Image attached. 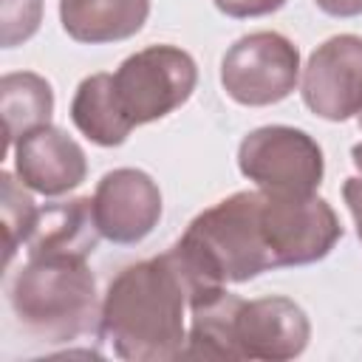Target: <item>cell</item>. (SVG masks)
Returning a JSON list of instances; mask_svg holds the SVG:
<instances>
[{"label": "cell", "mask_w": 362, "mask_h": 362, "mask_svg": "<svg viewBox=\"0 0 362 362\" xmlns=\"http://www.w3.org/2000/svg\"><path fill=\"white\" fill-rule=\"evenodd\" d=\"M8 303L23 325L40 342H71L96 320V280L76 255H31L14 274Z\"/></svg>", "instance_id": "3957f363"}, {"label": "cell", "mask_w": 362, "mask_h": 362, "mask_svg": "<svg viewBox=\"0 0 362 362\" xmlns=\"http://www.w3.org/2000/svg\"><path fill=\"white\" fill-rule=\"evenodd\" d=\"M300 82V51L277 31H252L229 45L221 59V85L246 107L277 105Z\"/></svg>", "instance_id": "8992f818"}, {"label": "cell", "mask_w": 362, "mask_h": 362, "mask_svg": "<svg viewBox=\"0 0 362 362\" xmlns=\"http://www.w3.org/2000/svg\"><path fill=\"white\" fill-rule=\"evenodd\" d=\"M93 218L105 240L139 243L161 221V189L144 170H110L93 189Z\"/></svg>", "instance_id": "30bf717a"}, {"label": "cell", "mask_w": 362, "mask_h": 362, "mask_svg": "<svg viewBox=\"0 0 362 362\" xmlns=\"http://www.w3.org/2000/svg\"><path fill=\"white\" fill-rule=\"evenodd\" d=\"M215 8L226 17H235V20H246V17H263V14H272L277 8H283L288 0H212Z\"/></svg>", "instance_id": "ac0fdd59"}, {"label": "cell", "mask_w": 362, "mask_h": 362, "mask_svg": "<svg viewBox=\"0 0 362 362\" xmlns=\"http://www.w3.org/2000/svg\"><path fill=\"white\" fill-rule=\"evenodd\" d=\"M240 173L272 192H317L325 173L322 147L314 136L288 124H266L243 136L238 147Z\"/></svg>", "instance_id": "52a82bcc"}, {"label": "cell", "mask_w": 362, "mask_h": 362, "mask_svg": "<svg viewBox=\"0 0 362 362\" xmlns=\"http://www.w3.org/2000/svg\"><path fill=\"white\" fill-rule=\"evenodd\" d=\"M198 85L195 59L178 45H147L113 74L119 105L133 127L178 110Z\"/></svg>", "instance_id": "277c9868"}, {"label": "cell", "mask_w": 362, "mask_h": 362, "mask_svg": "<svg viewBox=\"0 0 362 362\" xmlns=\"http://www.w3.org/2000/svg\"><path fill=\"white\" fill-rule=\"evenodd\" d=\"M71 122L76 130L99 144V147H119L130 136L133 124L127 122L116 88L113 74H90L79 82L74 99H71Z\"/></svg>", "instance_id": "5bb4252c"}, {"label": "cell", "mask_w": 362, "mask_h": 362, "mask_svg": "<svg viewBox=\"0 0 362 362\" xmlns=\"http://www.w3.org/2000/svg\"><path fill=\"white\" fill-rule=\"evenodd\" d=\"M356 122H359V127H362V110H359V113H356Z\"/></svg>", "instance_id": "7402d4cb"}, {"label": "cell", "mask_w": 362, "mask_h": 362, "mask_svg": "<svg viewBox=\"0 0 362 362\" xmlns=\"http://www.w3.org/2000/svg\"><path fill=\"white\" fill-rule=\"evenodd\" d=\"M260 218L277 269L317 263L342 238L334 206L317 192L260 189Z\"/></svg>", "instance_id": "5b68a950"}, {"label": "cell", "mask_w": 362, "mask_h": 362, "mask_svg": "<svg viewBox=\"0 0 362 362\" xmlns=\"http://www.w3.org/2000/svg\"><path fill=\"white\" fill-rule=\"evenodd\" d=\"M342 198L354 215V223H356V235L362 240V178H345L342 184Z\"/></svg>", "instance_id": "d6986e66"}, {"label": "cell", "mask_w": 362, "mask_h": 362, "mask_svg": "<svg viewBox=\"0 0 362 362\" xmlns=\"http://www.w3.org/2000/svg\"><path fill=\"white\" fill-rule=\"evenodd\" d=\"M300 93L311 113L345 122L362 110V37L337 34L320 42L300 76Z\"/></svg>", "instance_id": "ba28073f"}, {"label": "cell", "mask_w": 362, "mask_h": 362, "mask_svg": "<svg viewBox=\"0 0 362 362\" xmlns=\"http://www.w3.org/2000/svg\"><path fill=\"white\" fill-rule=\"evenodd\" d=\"M351 161H354V167L362 173V141H356V144L351 147Z\"/></svg>", "instance_id": "44dd1931"}, {"label": "cell", "mask_w": 362, "mask_h": 362, "mask_svg": "<svg viewBox=\"0 0 362 362\" xmlns=\"http://www.w3.org/2000/svg\"><path fill=\"white\" fill-rule=\"evenodd\" d=\"M102 232L93 218V198H74L68 204H51L40 209L34 232L28 238L31 255H93Z\"/></svg>", "instance_id": "4fadbf2b"}, {"label": "cell", "mask_w": 362, "mask_h": 362, "mask_svg": "<svg viewBox=\"0 0 362 362\" xmlns=\"http://www.w3.org/2000/svg\"><path fill=\"white\" fill-rule=\"evenodd\" d=\"M320 11L331 17H359L362 14V0H314Z\"/></svg>", "instance_id": "ffe728a7"}, {"label": "cell", "mask_w": 362, "mask_h": 362, "mask_svg": "<svg viewBox=\"0 0 362 362\" xmlns=\"http://www.w3.org/2000/svg\"><path fill=\"white\" fill-rule=\"evenodd\" d=\"M14 175L34 192L57 198L88 175L85 150L59 127L42 124L14 141Z\"/></svg>", "instance_id": "8fae6325"}, {"label": "cell", "mask_w": 362, "mask_h": 362, "mask_svg": "<svg viewBox=\"0 0 362 362\" xmlns=\"http://www.w3.org/2000/svg\"><path fill=\"white\" fill-rule=\"evenodd\" d=\"M0 113L6 127V150H11L20 136L51 124L54 90L48 79L31 71L6 74L0 79Z\"/></svg>", "instance_id": "9a60e30c"}, {"label": "cell", "mask_w": 362, "mask_h": 362, "mask_svg": "<svg viewBox=\"0 0 362 362\" xmlns=\"http://www.w3.org/2000/svg\"><path fill=\"white\" fill-rule=\"evenodd\" d=\"M0 215H3V232H6V266L14 260L17 249L28 243L40 209L34 206V198L28 195V187L14 178L11 173H0Z\"/></svg>", "instance_id": "2e32d148"}, {"label": "cell", "mask_w": 362, "mask_h": 362, "mask_svg": "<svg viewBox=\"0 0 362 362\" xmlns=\"http://www.w3.org/2000/svg\"><path fill=\"white\" fill-rule=\"evenodd\" d=\"M42 20V0H0V42L14 48L37 34Z\"/></svg>", "instance_id": "e0dca14e"}, {"label": "cell", "mask_w": 362, "mask_h": 362, "mask_svg": "<svg viewBox=\"0 0 362 362\" xmlns=\"http://www.w3.org/2000/svg\"><path fill=\"white\" fill-rule=\"evenodd\" d=\"M311 322L305 311L280 294L238 300L232 314V348L235 359L286 362L308 348Z\"/></svg>", "instance_id": "9c48e42d"}, {"label": "cell", "mask_w": 362, "mask_h": 362, "mask_svg": "<svg viewBox=\"0 0 362 362\" xmlns=\"http://www.w3.org/2000/svg\"><path fill=\"white\" fill-rule=\"evenodd\" d=\"M189 283L167 249L124 266L99 308V337L127 362H173L187 345Z\"/></svg>", "instance_id": "6da1fadb"}, {"label": "cell", "mask_w": 362, "mask_h": 362, "mask_svg": "<svg viewBox=\"0 0 362 362\" xmlns=\"http://www.w3.org/2000/svg\"><path fill=\"white\" fill-rule=\"evenodd\" d=\"M150 0H59L65 34L85 45L119 42L141 31Z\"/></svg>", "instance_id": "7c38bea8"}, {"label": "cell", "mask_w": 362, "mask_h": 362, "mask_svg": "<svg viewBox=\"0 0 362 362\" xmlns=\"http://www.w3.org/2000/svg\"><path fill=\"white\" fill-rule=\"evenodd\" d=\"M170 252L189 283V300L277 269L260 218V189L235 192L198 212Z\"/></svg>", "instance_id": "7a4b0ae2"}]
</instances>
